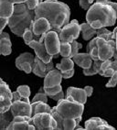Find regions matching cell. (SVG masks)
<instances>
[{
    "label": "cell",
    "instance_id": "d6986e66",
    "mask_svg": "<svg viewBox=\"0 0 117 130\" xmlns=\"http://www.w3.org/2000/svg\"><path fill=\"white\" fill-rule=\"evenodd\" d=\"M12 52V43L8 33L1 31L0 34V53L3 56L10 55Z\"/></svg>",
    "mask_w": 117,
    "mask_h": 130
},
{
    "label": "cell",
    "instance_id": "ac0fdd59",
    "mask_svg": "<svg viewBox=\"0 0 117 130\" xmlns=\"http://www.w3.org/2000/svg\"><path fill=\"white\" fill-rule=\"evenodd\" d=\"M72 60L79 67L82 68V69H89L93 62V60L91 59L89 52H85V53L79 52L74 57H72Z\"/></svg>",
    "mask_w": 117,
    "mask_h": 130
},
{
    "label": "cell",
    "instance_id": "ee69618b",
    "mask_svg": "<svg viewBox=\"0 0 117 130\" xmlns=\"http://www.w3.org/2000/svg\"><path fill=\"white\" fill-rule=\"evenodd\" d=\"M6 1H9L14 4H20V3H26L27 0H6Z\"/></svg>",
    "mask_w": 117,
    "mask_h": 130
},
{
    "label": "cell",
    "instance_id": "ab89813d",
    "mask_svg": "<svg viewBox=\"0 0 117 130\" xmlns=\"http://www.w3.org/2000/svg\"><path fill=\"white\" fill-rule=\"evenodd\" d=\"M61 73H62V77H63L64 79H70V78H71L74 75V69L67 71V72H61Z\"/></svg>",
    "mask_w": 117,
    "mask_h": 130
},
{
    "label": "cell",
    "instance_id": "d6a6232c",
    "mask_svg": "<svg viewBox=\"0 0 117 130\" xmlns=\"http://www.w3.org/2000/svg\"><path fill=\"white\" fill-rule=\"evenodd\" d=\"M38 101H40V102H44V103H48V95L46 94L45 92L42 93V92L40 91V92H38L37 93H36L35 96L33 97L31 103L38 102Z\"/></svg>",
    "mask_w": 117,
    "mask_h": 130
},
{
    "label": "cell",
    "instance_id": "f6af8a7d",
    "mask_svg": "<svg viewBox=\"0 0 117 130\" xmlns=\"http://www.w3.org/2000/svg\"><path fill=\"white\" fill-rule=\"evenodd\" d=\"M111 68H112L114 71H117V60H113L112 61V64L110 66Z\"/></svg>",
    "mask_w": 117,
    "mask_h": 130
},
{
    "label": "cell",
    "instance_id": "7a4b0ae2",
    "mask_svg": "<svg viewBox=\"0 0 117 130\" xmlns=\"http://www.w3.org/2000/svg\"><path fill=\"white\" fill-rule=\"evenodd\" d=\"M116 19V12L107 2H95L87 10V22L96 29L112 27L115 24Z\"/></svg>",
    "mask_w": 117,
    "mask_h": 130
},
{
    "label": "cell",
    "instance_id": "f1b7e54d",
    "mask_svg": "<svg viewBox=\"0 0 117 130\" xmlns=\"http://www.w3.org/2000/svg\"><path fill=\"white\" fill-rule=\"evenodd\" d=\"M70 54H71V43L61 42L60 55L62 57H70Z\"/></svg>",
    "mask_w": 117,
    "mask_h": 130
},
{
    "label": "cell",
    "instance_id": "5b68a950",
    "mask_svg": "<svg viewBox=\"0 0 117 130\" xmlns=\"http://www.w3.org/2000/svg\"><path fill=\"white\" fill-rule=\"evenodd\" d=\"M81 31H82L81 24L78 22V20L74 19V20L69 22L67 25H65L61 28V32L58 33L60 40L61 42L71 43L80 37Z\"/></svg>",
    "mask_w": 117,
    "mask_h": 130
},
{
    "label": "cell",
    "instance_id": "681fc988",
    "mask_svg": "<svg viewBox=\"0 0 117 130\" xmlns=\"http://www.w3.org/2000/svg\"><path fill=\"white\" fill-rule=\"evenodd\" d=\"M107 1H109V0H96V2H107Z\"/></svg>",
    "mask_w": 117,
    "mask_h": 130
},
{
    "label": "cell",
    "instance_id": "484cf974",
    "mask_svg": "<svg viewBox=\"0 0 117 130\" xmlns=\"http://www.w3.org/2000/svg\"><path fill=\"white\" fill-rule=\"evenodd\" d=\"M81 121H82V117L76 119H65L62 122V130H73L76 129L78 125H80Z\"/></svg>",
    "mask_w": 117,
    "mask_h": 130
},
{
    "label": "cell",
    "instance_id": "f5cc1de1",
    "mask_svg": "<svg viewBox=\"0 0 117 130\" xmlns=\"http://www.w3.org/2000/svg\"><path fill=\"white\" fill-rule=\"evenodd\" d=\"M40 2H42V1H43V0H40Z\"/></svg>",
    "mask_w": 117,
    "mask_h": 130
},
{
    "label": "cell",
    "instance_id": "8d00e7d4",
    "mask_svg": "<svg viewBox=\"0 0 117 130\" xmlns=\"http://www.w3.org/2000/svg\"><path fill=\"white\" fill-rule=\"evenodd\" d=\"M112 60H103V63H102V66H101V71H100V72H99V74L100 75H103V72L105 70H107L108 68L110 67L111 64H112Z\"/></svg>",
    "mask_w": 117,
    "mask_h": 130
},
{
    "label": "cell",
    "instance_id": "277c9868",
    "mask_svg": "<svg viewBox=\"0 0 117 130\" xmlns=\"http://www.w3.org/2000/svg\"><path fill=\"white\" fill-rule=\"evenodd\" d=\"M84 105L68 100L67 98L58 101L56 106L52 107L51 115L58 123L57 130H62V122L65 119H76L82 117Z\"/></svg>",
    "mask_w": 117,
    "mask_h": 130
},
{
    "label": "cell",
    "instance_id": "603a6c76",
    "mask_svg": "<svg viewBox=\"0 0 117 130\" xmlns=\"http://www.w3.org/2000/svg\"><path fill=\"white\" fill-rule=\"evenodd\" d=\"M74 61H73L72 58L70 57H63V59L61 60V61L58 64H56V68L58 69L61 72H67V71L72 70L74 69Z\"/></svg>",
    "mask_w": 117,
    "mask_h": 130
},
{
    "label": "cell",
    "instance_id": "ffe728a7",
    "mask_svg": "<svg viewBox=\"0 0 117 130\" xmlns=\"http://www.w3.org/2000/svg\"><path fill=\"white\" fill-rule=\"evenodd\" d=\"M15 10V4L6 0H0V18L9 19Z\"/></svg>",
    "mask_w": 117,
    "mask_h": 130
},
{
    "label": "cell",
    "instance_id": "4fadbf2b",
    "mask_svg": "<svg viewBox=\"0 0 117 130\" xmlns=\"http://www.w3.org/2000/svg\"><path fill=\"white\" fill-rule=\"evenodd\" d=\"M54 69V63L52 60L50 62L46 63L42 60H40L37 56L35 57V61L33 64V73L40 78H44L48 74V72Z\"/></svg>",
    "mask_w": 117,
    "mask_h": 130
},
{
    "label": "cell",
    "instance_id": "52a82bcc",
    "mask_svg": "<svg viewBox=\"0 0 117 130\" xmlns=\"http://www.w3.org/2000/svg\"><path fill=\"white\" fill-rule=\"evenodd\" d=\"M44 42L45 46L48 52L50 55L54 56V58H57L61 51V41L60 40L58 33L55 30H49V32L44 34Z\"/></svg>",
    "mask_w": 117,
    "mask_h": 130
},
{
    "label": "cell",
    "instance_id": "bcb514c9",
    "mask_svg": "<svg viewBox=\"0 0 117 130\" xmlns=\"http://www.w3.org/2000/svg\"><path fill=\"white\" fill-rule=\"evenodd\" d=\"M107 3L109 4V5H111L112 7H113V9L115 10V12H116L117 14V3H114V2H110V1H107Z\"/></svg>",
    "mask_w": 117,
    "mask_h": 130
},
{
    "label": "cell",
    "instance_id": "b9f144b4",
    "mask_svg": "<svg viewBox=\"0 0 117 130\" xmlns=\"http://www.w3.org/2000/svg\"><path fill=\"white\" fill-rule=\"evenodd\" d=\"M0 21H1V31H3L6 26L8 25V19H5V18H0Z\"/></svg>",
    "mask_w": 117,
    "mask_h": 130
},
{
    "label": "cell",
    "instance_id": "c3c4849f",
    "mask_svg": "<svg viewBox=\"0 0 117 130\" xmlns=\"http://www.w3.org/2000/svg\"><path fill=\"white\" fill-rule=\"evenodd\" d=\"M113 60H117V50L115 49V51H114V53H113Z\"/></svg>",
    "mask_w": 117,
    "mask_h": 130
},
{
    "label": "cell",
    "instance_id": "60d3db41",
    "mask_svg": "<svg viewBox=\"0 0 117 130\" xmlns=\"http://www.w3.org/2000/svg\"><path fill=\"white\" fill-rule=\"evenodd\" d=\"M114 72H115V71L113 70L112 68L109 67L107 70H105L104 72H103V75H102V76H103V77H112V74L114 73Z\"/></svg>",
    "mask_w": 117,
    "mask_h": 130
},
{
    "label": "cell",
    "instance_id": "4dcf8cb0",
    "mask_svg": "<svg viewBox=\"0 0 117 130\" xmlns=\"http://www.w3.org/2000/svg\"><path fill=\"white\" fill-rule=\"evenodd\" d=\"M43 90L46 93V94L48 96H52V95H55L57 93H58L61 91H62V87H61V84L56 86H52V87H43Z\"/></svg>",
    "mask_w": 117,
    "mask_h": 130
},
{
    "label": "cell",
    "instance_id": "2e32d148",
    "mask_svg": "<svg viewBox=\"0 0 117 130\" xmlns=\"http://www.w3.org/2000/svg\"><path fill=\"white\" fill-rule=\"evenodd\" d=\"M33 33L35 34L36 37L40 38L43 34L49 32V30H51V25L49 23V21L45 18H40L36 19L33 22V25L31 27Z\"/></svg>",
    "mask_w": 117,
    "mask_h": 130
},
{
    "label": "cell",
    "instance_id": "8fae6325",
    "mask_svg": "<svg viewBox=\"0 0 117 130\" xmlns=\"http://www.w3.org/2000/svg\"><path fill=\"white\" fill-rule=\"evenodd\" d=\"M30 116H14L11 123L8 125L7 130H35L36 127L30 123Z\"/></svg>",
    "mask_w": 117,
    "mask_h": 130
},
{
    "label": "cell",
    "instance_id": "f546056e",
    "mask_svg": "<svg viewBox=\"0 0 117 130\" xmlns=\"http://www.w3.org/2000/svg\"><path fill=\"white\" fill-rule=\"evenodd\" d=\"M22 38H23L25 44L28 45L32 40H35V38H37V37H36L35 34H34L32 31V28H27V29L25 30V32H24Z\"/></svg>",
    "mask_w": 117,
    "mask_h": 130
},
{
    "label": "cell",
    "instance_id": "9a60e30c",
    "mask_svg": "<svg viewBox=\"0 0 117 130\" xmlns=\"http://www.w3.org/2000/svg\"><path fill=\"white\" fill-rule=\"evenodd\" d=\"M85 130H115V128L110 125L100 117H91L88 119L84 124Z\"/></svg>",
    "mask_w": 117,
    "mask_h": 130
},
{
    "label": "cell",
    "instance_id": "f907efd6",
    "mask_svg": "<svg viewBox=\"0 0 117 130\" xmlns=\"http://www.w3.org/2000/svg\"><path fill=\"white\" fill-rule=\"evenodd\" d=\"M76 129H79V130H82V129H85V128H83V127H81V126H79V125H78L77 127H76Z\"/></svg>",
    "mask_w": 117,
    "mask_h": 130
},
{
    "label": "cell",
    "instance_id": "44dd1931",
    "mask_svg": "<svg viewBox=\"0 0 117 130\" xmlns=\"http://www.w3.org/2000/svg\"><path fill=\"white\" fill-rule=\"evenodd\" d=\"M81 29H82V38L84 40H91L93 39V37L97 33V29L94 28L91 24L82 23L81 24Z\"/></svg>",
    "mask_w": 117,
    "mask_h": 130
},
{
    "label": "cell",
    "instance_id": "8992f818",
    "mask_svg": "<svg viewBox=\"0 0 117 130\" xmlns=\"http://www.w3.org/2000/svg\"><path fill=\"white\" fill-rule=\"evenodd\" d=\"M96 45L98 48L99 58L101 60L103 61L106 60H110L113 57V53H114V51L116 49V42L114 40L108 41L103 38L97 37Z\"/></svg>",
    "mask_w": 117,
    "mask_h": 130
},
{
    "label": "cell",
    "instance_id": "6da1fadb",
    "mask_svg": "<svg viewBox=\"0 0 117 130\" xmlns=\"http://www.w3.org/2000/svg\"><path fill=\"white\" fill-rule=\"evenodd\" d=\"M35 13L36 19H47L51 25L52 30L58 33L70 22V7L65 3L58 0H45L40 2L35 9Z\"/></svg>",
    "mask_w": 117,
    "mask_h": 130
},
{
    "label": "cell",
    "instance_id": "7c38bea8",
    "mask_svg": "<svg viewBox=\"0 0 117 130\" xmlns=\"http://www.w3.org/2000/svg\"><path fill=\"white\" fill-rule=\"evenodd\" d=\"M12 114L14 116H30L32 117V106L31 103L24 100L15 101L12 103L11 105Z\"/></svg>",
    "mask_w": 117,
    "mask_h": 130
},
{
    "label": "cell",
    "instance_id": "9c48e42d",
    "mask_svg": "<svg viewBox=\"0 0 117 130\" xmlns=\"http://www.w3.org/2000/svg\"><path fill=\"white\" fill-rule=\"evenodd\" d=\"M44 34H43L41 37L40 38V40H34L28 45L31 48V49L34 50L36 53V56H37L40 60H42L44 62L49 63L52 60V59L54 58V56L50 55V54L48 52L47 49H46V46H45V42H44Z\"/></svg>",
    "mask_w": 117,
    "mask_h": 130
},
{
    "label": "cell",
    "instance_id": "cb8c5ba5",
    "mask_svg": "<svg viewBox=\"0 0 117 130\" xmlns=\"http://www.w3.org/2000/svg\"><path fill=\"white\" fill-rule=\"evenodd\" d=\"M13 118H14V116L12 114L11 110H8L6 113H0V129H7Z\"/></svg>",
    "mask_w": 117,
    "mask_h": 130
},
{
    "label": "cell",
    "instance_id": "30bf717a",
    "mask_svg": "<svg viewBox=\"0 0 117 130\" xmlns=\"http://www.w3.org/2000/svg\"><path fill=\"white\" fill-rule=\"evenodd\" d=\"M52 119L53 116L51 113H38L32 116L30 123L35 125L37 130H53Z\"/></svg>",
    "mask_w": 117,
    "mask_h": 130
},
{
    "label": "cell",
    "instance_id": "e0dca14e",
    "mask_svg": "<svg viewBox=\"0 0 117 130\" xmlns=\"http://www.w3.org/2000/svg\"><path fill=\"white\" fill-rule=\"evenodd\" d=\"M62 73L58 69H53L48 72V74L44 77V84L43 87H52L61 84Z\"/></svg>",
    "mask_w": 117,
    "mask_h": 130
},
{
    "label": "cell",
    "instance_id": "f35d334b",
    "mask_svg": "<svg viewBox=\"0 0 117 130\" xmlns=\"http://www.w3.org/2000/svg\"><path fill=\"white\" fill-rule=\"evenodd\" d=\"M50 98H51L52 100L57 101V102H58V101L62 100V99H65V94H64L63 90L61 91V92H60V93H57V94L52 95V96H50Z\"/></svg>",
    "mask_w": 117,
    "mask_h": 130
},
{
    "label": "cell",
    "instance_id": "d4e9b609",
    "mask_svg": "<svg viewBox=\"0 0 117 130\" xmlns=\"http://www.w3.org/2000/svg\"><path fill=\"white\" fill-rule=\"evenodd\" d=\"M103 63V60H93L92 65L89 69H83V74L85 76H92V75L99 74V72L101 71V66Z\"/></svg>",
    "mask_w": 117,
    "mask_h": 130
},
{
    "label": "cell",
    "instance_id": "74e56055",
    "mask_svg": "<svg viewBox=\"0 0 117 130\" xmlns=\"http://www.w3.org/2000/svg\"><path fill=\"white\" fill-rule=\"evenodd\" d=\"M79 4H80V6L82 7V8H83L84 10H89L90 7L92 5L89 0H80V1H79Z\"/></svg>",
    "mask_w": 117,
    "mask_h": 130
},
{
    "label": "cell",
    "instance_id": "1f68e13d",
    "mask_svg": "<svg viewBox=\"0 0 117 130\" xmlns=\"http://www.w3.org/2000/svg\"><path fill=\"white\" fill-rule=\"evenodd\" d=\"M16 90L18 91V93L21 94V96L23 98H27V99H29V96H30V88L29 86L28 85H19Z\"/></svg>",
    "mask_w": 117,
    "mask_h": 130
},
{
    "label": "cell",
    "instance_id": "5bb4252c",
    "mask_svg": "<svg viewBox=\"0 0 117 130\" xmlns=\"http://www.w3.org/2000/svg\"><path fill=\"white\" fill-rule=\"evenodd\" d=\"M66 98L68 100L73 101V102L79 103L84 105L87 102V93L85 92L84 88H78V87H72L70 86L67 89V93H66Z\"/></svg>",
    "mask_w": 117,
    "mask_h": 130
},
{
    "label": "cell",
    "instance_id": "7bdbcfd3",
    "mask_svg": "<svg viewBox=\"0 0 117 130\" xmlns=\"http://www.w3.org/2000/svg\"><path fill=\"white\" fill-rule=\"evenodd\" d=\"M84 90H85V92H86L87 96H88V97L91 96V94H92V93H93V87H92V86H89V85L85 86Z\"/></svg>",
    "mask_w": 117,
    "mask_h": 130
},
{
    "label": "cell",
    "instance_id": "ba28073f",
    "mask_svg": "<svg viewBox=\"0 0 117 130\" xmlns=\"http://www.w3.org/2000/svg\"><path fill=\"white\" fill-rule=\"evenodd\" d=\"M13 103V92L9 89L6 82L0 81V113H6L10 110Z\"/></svg>",
    "mask_w": 117,
    "mask_h": 130
},
{
    "label": "cell",
    "instance_id": "7dc6e473",
    "mask_svg": "<svg viewBox=\"0 0 117 130\" xmlns=\"http://www.w3.org/2000/svg\"><path fill=\"white\" fill-rule=\"evenodd\" d=\"M116 33H117V27L114 28V29L112 30V38H113V40H115V36H116Z\"/></svg>",
    "mask_w": 117,
    "mask_h": 130
},
{
    "label": "cell",
    "instance_id": "836d02e7",
    "mask_svg": "<svg viewBox=\"0 0 117 130\" xmlns=\"http://www.w3.org/2000/svg\"><path fill=\"white\" fill-rule=\"evenodd\" d=\"M82 44L80 43V42L76 41V40L71 42V54H70V58H72L76 54L79 53V50L82 49Z\"/></svg>",
    "mask_w": 117,
    "mask_h": 130
},
{
    "label": "cell",
    "instance_id": "d590c367",
    "mask_svg": "<svg viewBox=\"0 0 117 130\" xmlns=\"http://www.w3.org/2000/svg\"><path fill=\"white\" fill-rule=\"evenodd\" d=\"M40 0H27L26 5L29 9L35 10L37 7V6L40 5Z\"/></svg>",
    "mask_w": 117,
    "mask_h": 130
},
{
    "label": "cell",
    "instance_id": "4316f807",
    "mask_svg": "<svg viewBox=\"0 0 117 130\" xmlns=\"http://www.w3.org/2000/svg\"><path fill=\"white\" fill-rule=\"evenodd\" d=\"M25 61H28V62L34 64L35 57H34L31 53H29V52H24V53L20 54V55L16 59V62H15L16 67L17 68L21 63L25 62Z\"/></svg>",
    "mask_w": 117,
    "mask_h": 130
},
{
    "label": "cell",
    "instance_id": "7402d4cb",
    "mask_svg": "<svg viewBox=\"0 0 117 130\" xmlns=\"http://www.w3.org/2000/svg\"><path fill=\"white\" fill-rule=\"evenodd\" d=\"M31 106H32V116L38 113H51L52 110V108L47 103L40 102V101L31 103Z\"/></svg>",
    "mask_w": 117,
    "mask_h": 130
},
{
    "label": "cell",
    "instance_id": "83f0119b",
    "mask_svg": "<svg viewBox=\"0 0 117 130\" xmlns=\"http://www.w3.org/2000/svg\"><path fill=\"white\" fill-rule=\"evenodd\" d=\"M96 36L99 38H103L106 40H113L112 38V31L108 30L106 28H101L97 29V33H96Z\"/></svg>",
    "mask_w": 117,
    "mask_h": 130
},
{
    "label": "cell",
    "instance_id": "3957f363",
    "mask_svg": "<svg viewBox=\"0 0 117 130\" xmlns=\"http://www.w3.org/2000/svg\"><path fill=\"white\" fill-rule=\"evenodd\" d=\"M35 19V10L29 9L26 3L15 4L14 13L8 19V27L13 34L22 37L25 30L32 27Z\"/></svg>",
    "mask_w": 117,
    "mask_h": 130
},
{
    "label": "cell",
    "instance_id": "816d5d0a",
    "mask_svg": "<svg viewBox=\"0 0 117 130\" xmlns=\"http://www.w3.org/2000/svg\"><path fill=\"white\" fill-rule=\"evenodd\" d=\"M115 42H116V50H117V33H116V36H115Z\"/></svg>",
    "mask_w": 117,
    "mask_h": 130
},
{
    "label": "cell",
    "instance_id": "e575fe53",
    "mask_svg": "<svg viewBox=\"0 0 117 130\" xmlns=\"http://www.w3.org/2000/svg\"><path fill=\"white\" fill-rule=\"evenodd\" d=\"M116 85H117V71H115L114 73L111 77L110 81L106 84V87H108V88H112V87H115Z\"/></svg>",
    "mask_w": 117,
    "mask_h": 130
}]
</instances>
